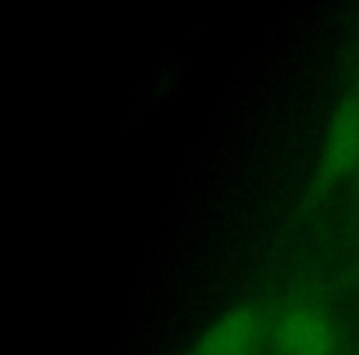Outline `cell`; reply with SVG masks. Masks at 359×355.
Masks as SVG:
<instances>
[{
	"label": "cell",
	"mask_w": 359,
	"mask_h": 355,
	"mask_svg": "<svg viewBox=\"0 0 359 355\" xmlns=\"http://www.w3.org/2000/svg\"><path fill=\"white\" fill-rule=\"evenodd\" d=\"M359 158V96H349L334 114L323 150V178L349 170Z\"/></svg>",
	"instance_id": "7a4b0ae2"
},
{
	"label": "cell",
	"mask_w": 359,
	"mask_h": 355,
	"mask_svg": "<svg viewBox=\"0 0 359 355\" xmlns=\"http://www.w3.org/2000/svg\"><path fill=\"white\" fill-rule=\"evenodd\" d=\"M256 333V318L251 311L236 309L222 316L197 343V355H246Z\"/></svg>",
	"instance_id": "3957f363"
},
{
	"label": "cell",
	"mask_w": 359,
	"mask_h": 355,
	"mask_svg": "<svg viewBox=\"0 0 359 355\" xmlns=\"http://www.w3.org/2000/svg\"><path fill=\"white\" fill-rule=\"evenodd\" d=\"M246 355H251V353H246Z\"/></svg>",
	"instance_id": "277c9868"
},
{
	"label": "cell",
	"mask_w": 359,
	"mask_h": 355,
	"mask_svg": "<svg viewBox=\"0 0 359 355\" xmlns=\"http://www.w3.org/2000/svg\"><path fill=\"white\" fill-rule=\"evenodd\" d=\"M273 338L283 355H332L337 343L332 323L308 306L285 311L276 323Z\"/></svg>",
	"instance_id": "6da1fadb"
}]
</instances>
